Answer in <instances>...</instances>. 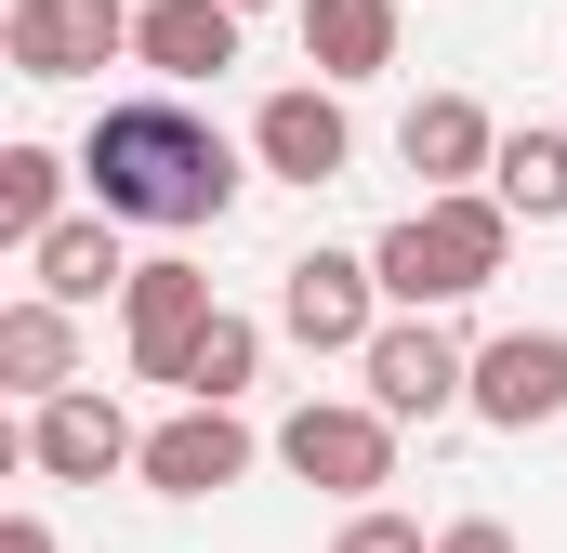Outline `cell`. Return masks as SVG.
Masks as SVG:
<instances>
[{
    "label": "cell",
    "mask_w": 567,
    "mask_h": 553,
    "mask_svg": "<svg viewBox=\"0 0 567 553\" xmlns=\"http://www.w3.org/2000/svg\"><path fill=\"white\" fill-rule=\"evenodd\" d=\"M27 461H40L53 488H106L120 461H145V435L120 421V396L66 383V396H40V409H27Z\"/></svg>",
    "instance_id": "cell-9"
},
{
    "label": "cell",
    "mask_w": 567,
    "mask_h": 553,
    "mask_svg": "<svg viewBox=\"0 0 567 553\" xmlns=\"http://www.w3.org/2000/svg\"><path fill=\"white\" fill-rule=\"evenodd\" d=\"M80 185H93V211L185 238V225H225L238 211V145L212 133L185 93H133V106H106L80 133Z\"/></svg>",
    "instance_id": "cell-1"
},
{
    "label": "cell",
    "mask_w": 567,
    "mask_h": 553,
    "mask_svg": "<svg viewBox=\"0 0 567 553\" xmlns=\"http://www.w3.org/2000/svg\"><path fill=\"white\" fill-rule=\"evenodd\" d=\"M488 185L515 198V225H567V133H502V158H488Z\"/></svg>",
    "instance_id": "cell-17"
},
{
    "label": "cell",
    "mask_w": 567,
    "mask_h": 553,
    "mask_svg": "<svg viewBox=\"0 0 567 553\" xmlns=\"http://www.w3.org/2000/svg\"><path fill=\"white\" fill-rule=\"evenodd\" d=\"M225 303H212V276L198 264H133V290H120V330H133V383H185V343L212 330Z\"/></svg>",
    "instance_id": "cell-10"
},
{
    "label": "cell",
    "mask_w": 567,
    "mask_h": 553,
    "mask_svg": "<svg viewBox=\"0 0 567 553\" xmlns=\"http://www.w3.org/2000/svg\"><path fill=\"white\" fill-rule=\"evenodd\" d=\"M435 553H515V528L502 514H462V528H435Z\"/></svg>",
    "instance_id": "cell-21"
},
{
    "label": "cell",
    "mask_w": 567,
    "mask_h": 553,
    "mask_svg": "<svg viewBox=\"0 0 567 553\" xmlns=\"http://www.w3.org/2000/svg\"><path fill=\"white\" fill-rule=\"evenodd\" d=\"M0 553H53V528H40V514H13V528H0Z\"/></svg>",
    "instance_id": "cell-22"
},
{
    "label": "cell",
    "mask_w": 567,
    "mask_h": 553,
    "mask_svg": "<svg viewBox=\"0 0 567 553\" xmlns=\"http://www.w3.org/2000/svg\"><path fill=\"white\" fill-rule=\"evenodd\" d=\"M330 553H435L423 528H410V514H383V501H357V514H343V541Z\"/></svg>",
    "instance_id": "cell-20"
},
{
    "label": "cell",
    "mask_w": 567,
    "mask_h": 553,
    "mask_svg": "<svg viewBox=\"0 0 567 553\" xmlns=\"http://www.w3.org/2000/svg\"><path fill=\"white\" fill-rule=\"evenodd\" d=\"M133 53L172 80V93H185V80H225V66H238V0H145Z\"/></svg>",
    "instance_id": "cell-12"
},
{
    "label": "cell",
    "mask_w": 567,
    "mask_h": 553,
    "mask_svg": "<svg viewBox=\"0 0 567 553\" xmlns=\"http://www.w3.org/2000/svg\"><path fill=\"white\" fill-rule=\"evenodd\" d=\"M251 369H265V330H251V316H212V330L185 343V383H172V396H225V409H238Z\"/></svg>",
    "instance_id": "cell-19"
},
{
    "label": "cell",
    "mask_w": 567,
    "mask_h": 553,
    "mask_svg": "<svg viewBox=\"0 0 567 553\" xmlns=\"http://www.w3.org/2000/svg\"><path fill=\"white\" fill-rule=\"evenodd\" d=\"M396 158L423 171V198H435V185H488L502 133H488V106H475V93H423V106L396 119Z\"/></svg>",
    "instance_id": "cell-13"
},
{
    "label": "cell",
    "mask_w": 567,
    "mask_h": 553,
    "mask_svg": "<svg viewBox=\"0 0 567 553\" xmlns=\"http://www.w3.org/2000/svg\"><path fill=\"white\" fill-rule=\"evenodd\" d=\"M251 158H265L278 185H343V158H357L343 80H290V93H265V119H251Z\"/></svg>",
    "instance_id": "cell-11"
},
{
    "label": "cell",
    "mask_w": 567,
    "mask_h": 553,
    "mask_svg": "<svg viewBox=\"0 0 567 553\" xmlns=\"http://www.w3.org/2000/svg\"><path fill=\"white\" fill-rule=\"evenodd\" d=\"M158 501H212V488H238L251 474V421L225 409V396H185V409L145 435V461H133Z\"/></svg>",
    "instance_id": "cell-8"
},
{
    "label": "cell",
    "mask_w": 567,
    "mask_h": 553,
    "mask_svg": "<svg viewBox=\"0 0 567 553\" xmlns=\"http://www.w3.org/2000/svg\"><path fill=\"white\" fill-rule=\"evenodd\" d=\"M0 383L40 409V396H66L80 383V303H53V290H27V303H0Z\"/></svg>",
    "instance_id": "cell-14"
},
{
    "label": "cell",
    "mask_w": 567,
    "mask_h": 553,
    "mask_svg": "<svg viewBox=\"0 0 567 553\" xmlns=\"http://www.w3.org/2000/svg\"><path fill=\"white\" fill-rule=\"evenodd\" d=\"M278 330L303 356H370V330H383V264L370 251H303L278 276Z\"/></svg>",
    "instance_id": "cell-5"
},
{
    "label": "cell",
    "mask_w": 567,
    "mask_h": 553,
    "mask_svg": "<svg viewBox=\"0 0 567 553\" xmlns=\"http://www.w3.org/2000/svg\"><path fill=\"white\" fill-rule=\"evenodd\" d=\"M502 251H515V198L502 185H435L410 225H383L370 238V264H383V303H475L488 276H502Z\"/></svg>",
    "instance_id": "cell-2"
},
{
    "label": "cell",
    "mask_w": 567,
    "mask_h": 553,
    "mask_svg": "<svg viewBox=\"0 0 567 553\" xmlns=\"http://www.w3.org/2000/svg\"><path fill=\"white\" fill-rule=\"evenodd\" d=\"M462 409L488 421V435L567 421V330H502V343H475V396H462Z\"/></svg>",
    "instance_id": "cell-7"
},
{
    "label": "cell",
    "mask_w": 567,
    "mask_h": 553,
    "mask_svg": "<svg viewBox=\"0 0 567 553\" xmlns=\"http://www.w3.org/2000/svg\"><path fill=\"white\" fill-rule=\"evenodd\" d=\"M357 383H370V396H383L396 421H435V409H462V396H475V343H462L435 303H396V316L370 330Z\"/></svg>",
    "instance_id": "cell-4"
},
{
    "label": "cell",
    "mask_w": 567,
    "mask_h": 553,
    "mask_svg": "<svg viewBox=\"0 0 567 553\" xmlns=\"http://www.w3.org/2000/svg\"><path fill=\"white\" fill-rule=\"evenodd\" d=\"M27 276H40L53 303H106V290H133V264H120V211H66V225H40V238H27Z\"/></svg>",
    "instance_id": "cell-15"
},
{
    "label": "cell",
    "mask_w": 567,
    "mask_h": 553,
    "mask_svg": "<svg viewBox=\"0 0 567 553\" xmlns=\"http://www.w3.org/2000/svg\"><path fill=\"white\" fill-rule=\"evenodd\" d=\"M66 171L80 158H53V145H0V238L27 251L40 225H66Z\"/></svg>",
    "instance_id": "cell-18"
},
{
    "label": "cell",
    "mask_w": 567,
    "mask_h": 553,
    "mask_svg": "<svg viewBox=\"0 0 567 553\" xmlns=\"http://www.w3.org/2000/svg\"><path fill=\"white\" fill-rule=\"evenodd\" d=\"M290 13H303V66L343 93L396 66V0H290Z\"/></svg>",
    "instance_id": "cell-16"
},
{
    "label": "cell",
    "mask_w": 567,
    "mask_h": 553,
    "mask_svg": "<svg viewBox=\"0 0 567 553\" xmlns=\"http://www.w3.org/2000/svg\"><path fill=\"white\" fill-rule=\"evenodd\" d=\"M238 13H278V0H238Z\"/></svg>",
    "instance_id": "cell-23"
},
{
    "label": "cell",
    "mask_w": 567,
    "mask_h": 553,
    "mask_svg": "<svg viewBox=\"0 0 567 553\" xmlns=\"http://www.w3.org/2000/svg\"><path fill=\"white\" fill-rule=\"evenodd\" d=\"M133 13L145 0H13V27H0V53H13V80H93L106 53H133Z\"/></svg>",
    "instance_id": "cell-6"
},
{
    "label": "cell",
    "mask_w": 567,
    "mask_h": 553,
    "mask_svg": "<svg viewBox=\"0 0 567 553\" xmlns=\"http://www.w3.org/2000/svg\"><path fill=\"white\" fill-rule=\"evenodd\" d=\"M278 461L330 501H370V488H396V409L383 396H303L278 421Z\"/></svg>",
    "instance_id": "cell-3"
}]
</instances>
